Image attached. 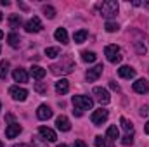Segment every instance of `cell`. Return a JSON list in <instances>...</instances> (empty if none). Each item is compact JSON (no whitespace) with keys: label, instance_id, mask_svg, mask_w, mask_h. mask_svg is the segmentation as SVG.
<instances>
[{"label":"cell","instance_id":"1","mask_svg":"<svg viewBox=\"0 0 149 147\" xmlns=\"http://www.w3.org/2000/svg\"><path fill=\"white\" fill-rule=\"evenodd\" d=\"M99 12H101V16L102 17H114L116 14H118V2H114V0H106V2H102V3H99Z\"/></svg>","mask_w":149,"mask_h":147},{"label":"cell","instance_id":"2","mask_svg":"<svg viewBox=\"0 0 149 147\" xmlns=\"http://www.w3.org/2000/svg\"><path fill=\"white\" fill-rule=\"evenodd\" d=\"M73 106H74V109H80V111L92 109L94 101L88 99V97H85V95H74L73 97Z\"/></svg>","mask_w":149,"mask_h":147},{"label":"cell","instance_id":"3","mask_svg":"<svg viewBox=\"0 0 149 147\" xmlns=\"http://www.w3.org/2000/svg\"><path fill=\"white\" fill-rule=\"evenodd\" d=\"M104 54H106L108 61L113 62V64L121 62V54H120V47H118V45H108V47L104 49Z\"/></svg>","mask_w":149,"mask_h":147},{"label":"cell","instance_id":"4","mask_svg":"<svg viewBox=\"0 0 149 147\" xmlns=\"http://www.w3.org/2000/svg\"><path fill=\"white\" fill-rule=\"evenodd\" d=\"M90 119H92V123H94L95 126H99V125H102V123L108 119V111L102 109V107H101V109H97V111H94Z\"/></svg>","mask_w":149,"mask_h":147},{"label":"cell","instance_id":"5","mask_svg":"<svg viewBox=\"0 0 149 147\" xmlns=\"http://www.w3.org/2000/svg\"><path fill=\"white\" fill-rule=\"evenodd\" d=\"M94 95L97 97V101H99L101 104H109V101H111L109 92H108L106 88H102V87H95V88H94Z\"/></svg>","mask_w":149,"mask_h":147},{"label":"cell","instance_id":"6","mask_svg":"<svg viewBox=\"0 0 149 147\" xmlns=\"http://www.w3.org/2000/svg\"><path fill=\"white\" fill-rule=\"evenodd\" d=\"M38 133L42 135V139H43L45 142H56V140H57V135H56V132H54L52 128L40 126V128H38Z\"/></svg>","mask_w":149,"mask_h":147},{"label":"cell","instance_id":"7","mask_svg":"<svg viewBox=\"0 0 149 147\" xmlns=\"http://www.w3.org/2000/svg\"><path fill=\"white\" fill-rule=\"evenodd\" d=\"M42 28H43V26H42V21L38 19L37 16H35V17H31V19L24 24V30H26L28 33H38Z\"/></svg>","mask_w":149,"mask_h":147},{"label":"cell","instance_id":"8","mask_svg":"<svg viewBox=\"0 0 149 147\" xmlns=\"http://www.w3.org/2000/svg\"><path fill=\"white\" fill-rule=\"evenodd\" d=\"M9 94H10V97H12L14 101H19V102H23V101L28 97V92H26L24 88H19V87H10V88H9Z\"/></svg>","mask_w":149,"mask_h":147},{"label":"cell","instance_id":"9","mask_svg":"<svg viewBox=\"0 0 149 147\" xmlns=\"http://www.w3.org/2000/svg\"><path fill=\"white\" fill-rule=\"evenodd\" d=\"M52 73L54 74H59V73H71L74 69V66H73V62H68V64H54L52 68Z\"/></svg>","mask_w":149,"mask_h":147},{"label":"cell","instance_id":"10","mask_svg":"<svg viewBox=\"0 0 149 147\" xmlns=\"http://www.w3.org/2000/svg\"><path fill=\"white\" fill-rule=\"evenodd\" d=\"M21 125L19 123H12V125H9L7 128H5V137L7 139H14V137H17L19 133H21Z\"/></svg>","mask_w":149,"mask_h":147},{"label":"cell","instance_id":"11","mask_svg":"<svg viewBox=\"0 0 149 147\" xmlns=\"http://www.w3.org/2000/svg\"><path fill=\"white\" fill-rule=\"evenodd\" d=\"M102 69H104V66H102V64L94 66L92 69H88V71H87V80H88V81H95V80L102 74Z\"/></svg>","mask_w":149,"mask_h":147},{"label":"cell","instance_id":"12","mask_svg":"<svg viewBox=\"0 0 149 147\" xmlns=\"http://www.w3.org/2000/svg\"><path fill=\"white\" fill-rule=\"evenodd\" d=\"M134 92H137V94H148V92H149L148 80H144V78L137 80V81L134 83Z\"/></svg>","mask_w":149,"mask_h":147},{"label":"cell","instance_id":"13","mask_svg":"<svg viewBox=\"0 0 149 147\" xmlns=\"http://www.w3.org/2000/svg\"><path fill=\"white\" fill-rule=\"evenodd\" d=\"M56 126H57L61 132H70V130H71V123H70V119H68L66 116H59V118L56 119Z\"/></svg>","mask_w":149,"mask_h":147},{"label":"cell","instance_id":"14","mask_svg":"<svg viewBox=\"0 0 149 147\" xmlns=\"http://www.w3.org/2000/svg\"><path fill=\"white\" fill-rule=\"evenodd\" d=\"M12 76H14V80H16L17 83H26V81H28V73H26V69H23V68H16V69L12 71Z\"/></svg>","mask_w":149,"mask_h":147},{"label":"cell","instance_id":"15","mask_svg":"<svg viewBox=\"0 0 149 147\" xmlns=\"http://www.w3.org/2000/svg\"><path fill=\"white\" fill-rule=\"evenodd\" d=\"M37 116H38V119H49V118H52V109L49 106L42 104L37 111Z\"/></svg>","mask_w":149,"mask_h":147},{"label":"cell","instance_id":"16","mask_svg":"<svg viewBox=\"0 0 149 147\" xmlns=\"http://www.w3.org/2000/svg\"><path fill=\"white\" fill-rule=\"evenodd\" d=\"M118 74H120L121 78L130 80V78H134V76H135V69H134V68H130V66H121V68L118 69Z\"/></svg>","mask_w":149,"mask_h":147},{"label":"cell","instance_id":"17","mask_svg":"<svg viewBox=\"0 0 149 147\" xmlns=\"http://www.w3.org/2000/svg\"><path fill=\"white\" fill-rule=\"evenodd\" d=\"M68 90H70V81H68V80L63 78V80H59V81L56 83V92H57V94L63 95V94H68Z\"/></svg>","mask_w":149,"mask_h":147},{"label":"cell","instance_id":"18","mask_svg":"<svg viewBox=\"0 0 149 147\" xmlns=\"http://www.w3.org/2000/svg\"><path fill=\"white\" fill-rule=\"evenodd\" d=\"M54 37H56V40L57 42H61V43H68V33H66V30L64 28H57L56 30V33H54Z\"/></svg>","mask_w":149,"mask_h":147},{"label":"cell","instance_id":"19","mask_svg":"<svg viewBox=\"0 0 149 147\" xmlns=\"http://www.w3.org/2000/svg\"><path fill=\"white\" fill-rule=\"evenodd\" d=\"M30 73H31V76H33L35 80H42V78L45 76V73H47V71H45L42 66H31Z\"/></svg>","mask_w":149,"mask_h":147},{"label":"cell","instance_id":"20","mask_svg":"<svg viewBox=\"0 0 149 147\" xmlns=\"http://www.w3.org/2000/svg\"><path fill=\"white\" fill-rule=\"evenodd\" d=\"M106 137H108V139H111V140H116V139L120 137V130H118V126H116V125H111V126L108 128Z\"/></svg>","mask_w":149,"mask_h":147},{"label":"cell","instance_id":"21","mask_svg":"<svg viewBox=\"0 0 149 147\" xmlns=\"http://www.w3.org/2000/svg\"><path fill=\"white\" fill-rule=\"evenodd\" d=\"M87 30H80V31H76L73 35V40H74V43H83L85 42V38H87Z\"/></svg>","mask_w":149,"mask_h":147},{"label":"cell","instance_id":"22","mask_svg":"<svg viewBox=\"0 0 149 147\" xmlns=\"http://www.w3.org/2000/svg\"><path fill=\"white\" fill-rule=\"evenodd\" d=\"M21 16L19 14H12L10 17H9V24H10V28H19L21 26Z\"/></svg>","mask_w":149,"mask_h":147},{"label":"cell","instance_id":"23","mask_svg":"<svg viewBox=\"0 0 149 147\" xmlns=\"http://www.w3.org/2000/svg\"><path fill=\"white\" fill-rule=\"evenodd\" d=\"M7 42H9V45L10 47H19V43H21V38H19V35H16V33H10L9 37H7Z\"/></svg>","mask_w":149,"mask_h":147},{"label":"cell","instance_id":"24","mask_svg":"<svg viewBox=\"0 0 149 147\" xmlns=\"http://www.w3.org/2000/svg\"><path fill=\"white\" fill-rule=\"evenodd\" d=\"M81 59H83L85 62H95L97 55H95V52H88V50H85V52H81Z\"/></svg>","mask_w":149,"mask_h":147},{"label":"cell","instance_id":"25","mask_svg":"<svg viewBox=\"0 0 149 147\" xmlns=\"http://www.w3.org/2000/svg\"><path fill=\"white\" fill-rule=\"evenodd\" d=\"M9 66H10L9 61H2V62H0V78H2V80H3V78L7 76V73H9Z\"/></svg>","mask_w":149,"mask_h":147},{"label":"cell","instance_id":"26","mask_svg":"<svg viewBox=\"0 0 149 147\" xmlns=\"http://www.w3.org/2000/svg\"><path fill=\"white\" fill-rule=\"evenodd\" d=\"M59 54H61V50H59L57 47H49V49H45V55H47V57H52V59H54V57H57Z\"/></svg>","mask_w":149,"mask_h":147},{"label":"cell","instance_id":"27","mask_svg":"<svg viewBox=\"0 0 149 147\" xmlns=\"http://www.w3.org/2000/svg\"><path fill=\"white\" fill-rule=\"evenodd\" d=\"M43 14H45V17L52 19V17L56 16V9H54V7H50V5H43Z\"/></svg>","mask_w":149,"mask_h":147},{"label":"cell","instance_id":"28","mask_svg":"<svg viewBox=\"0 0 149 147\" xmlns=\"http://www.w3.org/2000/svg\"><path fill=\"white\" fill-rule=\"evenodd\" d=\"M120 123L123 125V128H125L128 133H132V128H134V126H132V123H130V121H128L125 116H121V118H120Z\"/></svg>","mask_w":149,"mask_h":147},{"label":"cell","instance_id":"29","mask_svg":"<svg viewBox=\"0 0 149 147\" xmlns=\"http://www.w3.org/2000/svg\"><path fill=\"white\" fill-rule=\"evenodd\" d=\"M104 28H106V31H108V33H114V31H118V28H120V26H118V23H111V21H108Z\"/></svg>","mask_w":149,"mask_h":147},{"label":"cell","instance_id":"30","mask_svg":"<svg viewBox=\"0 0 149 147\" xmlns=\"http://www.w3.org/2000/svg\"><path fill=\"white\" fill-rule=\"evenodd\" d=\"M121 142H123V146H132V144H134V135H132V133H127Z\"/></svg>","mask_w":149,"mask_h":147},{"label":"cell","instance_id":"31","mask_svg":"<svg viewBox=\"0 0 149 147\" xmlns=\"http://www.w3.org/2000/svg\"><path fill=\"white\" fill-rule=\"evenodd\" d=\"M35 90H37L38 94H45L47 92V85L45 83H37L35 85Z\"/></svg>","mask_w":149,"mask_h":147},{"label":"cell","instance_id":"32","mask_svg":"<svg viewBox=\"0 0 149 147\" xmlns=\"http://www.w3.org/2000/svg\"><path fill=\"white\" fill-rule=\"evenodd\" d=\"M95 147H108V142L102 137H95Z\"/></svg>","mask_w":149,"mask_h":147},{"label":"cell","instance_id":"33","mask_svg":"<svg viewBox=\"0 0 149 147\" xmlns=\"http://www.w3.org/2000/svg\"><path fill=\"white\" fill-rule=\"evenodd\" d=\"M135 47H137V50H139V54H141V55H144V54H146V45H142L141 42H135Z\"/></svg>","mask_w":149,"mask_h":147},{"label":"cell","instance_id":"34","mask_svg":"<svg viewBox=\"0 0 149 147\" xmlns=\"http://www.w3.org/2000/svg\"><path fill=\"white\" fill-rule=\"evenodd\" d=\"M73 147H88V146H87V144H85L83 140H76V142H74V146H73Z\"/></svg>","mask_w":149,"mask_h":147},{"label":"cell","instance_id":"35","mask_svg":"<svg viewBox=\"0 0 149 147\" xmlns=\"http://www.w3.org/2000/svg\"><path fill=\"white\" fill-rule=\"evenodd\" d=\"M109 87H111L113 90H116V92L120 90V87H118V83H116V81H109Z\"/></svg>","mask_w":149,"mask_h":147},{"label":"cell","instance_id":"36","mask_svg":"<svg viewBox=\"0 0 149 147\" xmlns=\"http://www.w3.org/2000/svg\"><path fill=\"white\" fill-rule=\"evenodd\" d=\"M5 121L12 125V123H14V116H12V114H7V116H5Z\"/></svg>","mask_w":149,"mask_h":147},{"label":"cell","instance_id":"37","mask_svg":"<svg viewBox=\"0 0 149 147\" xmlns=\"http://www.w3.org/2000/svg\"><path fill=\"white\" fill-rule=\"evenodd\" d=\"M141 114H142V116H148V114H149V109H148V107H142Z\"/></svg>","mask_w":149,"mask_h":147},{"label":"cell","instance_id":"38","mask_svg":"<svg viewBox=\"0 0 149 147\" xmlns=\"http://www.w3.org/2000/svg\"><path fill=\"white\" fill-rule=\"evenodd\" d=\"M144 130H146V133H148V135H149V121H148V123H146V126H144Z\"/></svg>","mask_w":149,"mask_h":147},{"label":"cell","instance_id":"39","mask_svg":"<svg viewBox=\"0 0 149 147\" xmlns=\"http://www.w3.org/2000/svg\"><path fill=\"white\" fill-rule=\"evenodd\" d=\"M14 147H30V146H26V144H16Z\"/></svg>","mask_w":149,"mask_h":147},{"label":"cell","instance_id":"40","mask_svg":"<svg viewBox=\"0 0 149 147\" xmlns=\"http://www.w3.org/2000/svg\"><path fill=\"white\" fill-rule=\"evenodd\" d=\"M2 38H3V31H2V30H0V40H2Z\"/></svg>","mask_w":149,"mask_h":147},{"label":"cell","instance_id":"41","mask_svg":"<svg viewBox=\"0 0 149 147\" xmlns=\"http://www.w3.org/2000/svg\"><path fill=\"white\" fill-rule=\"evenodd\" d=\"M57 147H68V146H66V144H59Z\"/></svg>","mask_w":149,"mask_h":147},{"label":"cell","instance_id":"42","mask_svg":"<svg viewBox=\"0 0 149 147\" xmlns=\"http://www.w3.org/2000/svg\"><path fill=\"white\" fill-rule=\"evenodd\" d=\"M0 147H3V144H2V140H0Z\"/></svg>","mask_w":149,"mask_h":147},{"label":"cell","instance_id":"43","mask_svg":"<svg viewBox=\"0 0 149 147\" xmlns=\"http://www.w3.org/2000/svg\"><path fill=\"white\" fill-rule=\"evenodd\" d=\"M0 21H2V14H0Z\"/></svg>","mask_w":149,"mask_h":147},{"label":"cell","instance_id":"44","mask_svg":"<svg viewBox=\"0 0 149 147\" xmlns=\"http://www.w3.org/2000/svg\"><path fill=\"white\" fill-rule=\"evenodd\" d=\"M0 50H2V49H0Z\"/></svg>","mask_w":149,"mask_h":147}]
</instances>
